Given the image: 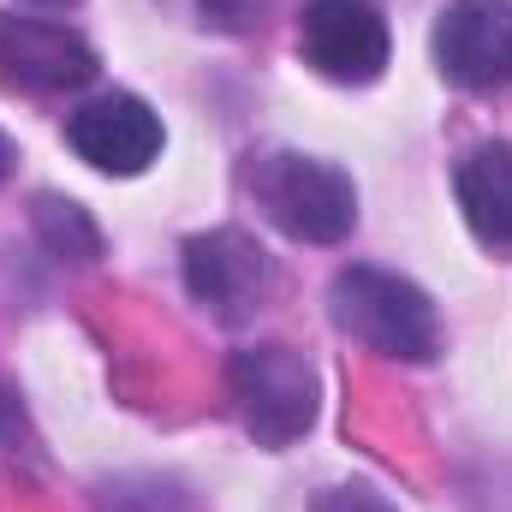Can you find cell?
Masks as SVG:
<instances>
[{"label":"cell","instance_id":"obj_1","mask_svg":"<svg viewBox=\"0 0 512 512\" xmlns=\"http://www.w3.org/2000/svg\"><path fill=\"white\" fill-rule=\"evenodd\" d=\"M328 304H334V322L382 358L429 364L435 346H441V316H435L429 292L417 280L393 274V268H370V262L340 268Z\"/></svg>","mask_w":512,"mask_h":512},{"label":"cell","instance_id":"obj_2","mask_svg":"<svg viewBox=\"0 0 512 512\" xmlns=\"http://www.w3.org/2000/svg\"><path fill=\"white\" fill-rule=\"evenodd\" d=\"M256 209L298 245H340L358 227V185L346 167L298 149H274L251 167Z\"/></svg>","mask_w":512,"mask_h":512},{"label":"cell","instance_id":"obj_3","mask_svg":"<svg viewBox=\"0 0 512 512\" xmlns=\"http://www.w3.org/2000/svg\"><path fill=\"white\" fill-rule=\"evenodd\" d=\"M227 387L239 399V423L251 429V441L268 447V453H280L298 435H310L316 405H322V382H316L310 358L292 352V346H280V340H262V346L233 352Z\"/></svg>","mask_w":512,"mask_h":512},{"label":"cell","instance_id":"obj_4","mask_svg":"<svg viewBox=\"0 0 512 512\" xmlns=\"http://www.w3.org/2000/svg\"><path fill=\"white\" fill-rule=\"evenodd\" d=\"M298 54L316 78L364 90L387 72V18L370 0H310L298 18Z\"/></svg>","mask_w":512,"mask_h":512},{"label":"cell","instance_id":"obj_5","mask_svg":"<svg viewBox=\"0 0 512 512\" xmlns=\"http://www.w3.org/2000/svg\"><path fill=\"white\" fill-rule=\"evenodd\" d=\"M429 48L447 84L471 96L512 90V0H447Z\"/></svg>","mask_w":512,"mask_h":512},{"label":"cell","instance_id":"obj_6","mask_svg":"<svg viewBox=\"0 0 512 512\" xmlns=\"http://www.w3.org/2000/svg\"><path fill=\"white\" fill-rule=\"evenodd\" d=\"M185 292L221 322H251L262 298L274 292V262L239 227L197 233L185 239Z\"/></svg>","mask_w":512,"mask_h":512},{"label":"cell","instance_id":"obj_7","mask_svg":"<svg viewBox=\"0 0 512 512\" xmlns=\"http://www.w3.org/2000/svg\"><path fill=\"white\" fill-rule=\"evenodd\" d=\"M66 143L78 149V161H90L96 173H114V179H137L149 173V161L161 155L167 131H161V114L143 102V96H96L84 102L72 120H66Z\"/></svg>","mask_w":512,"mask_h":512},{"label":"cell","instance_id":"obj_8","mask_svg":"<svg viewBox=\"0 0 512 512\" xmlns=\"http://www.w3.org/2000/svg\"><path fill=\"white\" fill-rule=\"evenodd\" d=\"M0 72H6L12 84H24V90L54 96V90H84V84L102 72V60H96V48H90L72 24H60V18L0 12Z\"/></svg>","mask_w":512,"mask_h":512},{"label":"cell","instance_id":"obj_9","mask_svg":"<svg viewBox=\"0 0 512 512\" xmlns=\"http://www.w3.org/2000/svg\"><path fill=\"white\" fill-rule=\"evenodd\" d=\"M453 197H459L465 227L483 245L512 251V143L489 137V143L465 149L453 167Z\"/></svg>","mask_w":512,"mask_h":512},{"label":"cell","instance_id":"obj_10","mask_svg":"<svg viewBox=\"0 0 512 512\" xmlns=\"http://www.w3.org/2000/svg\"><path fill=\"white\" fill-rule=\"evenodd\" d=\"M36 239L60 256V262H96V256H102L96 221H90L72 197H54V191L36 197Z\"/></svg>","mask_w":512,"mask_h":512},{"label":"cell","instance_id":"obj_11","mask_svg":"<svg viewBox=\"0 0 512 512\" xmlns=\"http://www.w3.org/2000/svg\"><path fill=\"white\" fill-rule=\"evenodd\" d=\"M197 12H203V24H209V30L245 36V30H256V24H262L268 0H197Z\"/></svg>","mask_w":512,"mask_h":512},{"label":"cell","instance_id":"obj_12","mask_svg":"<svg viewBox=\"0 0 512 512\" xmlns=\"http://www.w3.org/2000/svg\"><path fill=\"white\" fill-rule=\"evenodd\" d=\"M316 512H393V501L376 495L370 483H352V489H328V495L316 501Z\"/></svg>","mask_w":512,"mask_h":512},{"label":"cell","instance_id":"obj_13","mask_svg":"<svg viewBox=\"0 0 512 512\" xmlns=\"http://www.w3.org/2000/svg\"><path fill=\"white\" fill-rule=\"evenodd\" d=\"M12 161H18V155H12V143H6V131H0V179L12 173Z\"/></svg>","mask_w":512,"mask_h":512},{"label":"cell","instance_id":"obj_14","mask_svg":"<svg viewBox=\"0 0 512 512\" xmlns=\"http://www.w3.org/2000/svg\"><path fill=\"white\" fill-rule=\"evenodd\" d=\"M6 429H12V393L0 387V435H6Z\"/></svg>","mask_w":512,"mask_h":512},{"label":"cell","instance_id":"obj_15","mask_svg":"<svg viewBox=\"0 0 512 512\" xmlns=\"http://www.w3.org/2000/svg\"><path fill=\"white\" fill-rule=\"evenodd\" d=\"M36 6H78V0H36Z\"/></svg>","mask_w":512,"mask_h":512}]
</instances>
